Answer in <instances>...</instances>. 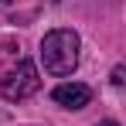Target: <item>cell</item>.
<instances>
[{"label":"cell","mask_w":126,"mask_h":126,"mask_svg":"<svg viewBox=\"0 0 126 126\" xmlns=\"http://www.w3.org/2000/svg\"><path fill=\"white\" fill-rule=\"evenodd\" d=\"M79 34L68 31V27H58V31H48L41 41V62H44V72L48 75H72L75 65H79Z\"/></svg>","instance_id":"cell-1"},{"label":"cell","mask_w":126,"mask_h":126,"mask_svg":"<svg viewBox=\"0 0 126 126\" xmlns=\"http://www.w3.org/2000/svg\"><path fill=\"white\" fill-rule=\"evenodd\" d=\"M41 89L38 79V65L34 62H17V68H10L3 79H0V99H27Z\"/></svg>","instance_id":"cell-2"},{"label":"cell","mask_w":126,"mask_h":126,"mask_svg":"<svg viewBox=\"0 0 126 126\" xmlns=\"http://www.w3.org/2000/svg\"><path fill=\"white\" fill-rule=\"evenodd\" d=\"M51 99L58 106H65V109H85L92 102V89L82 85V82H62V85H55Z\"/></svg>","instance_id":"cell-3"},{"label":"cell","mask_w":126,"mask_h":126,"mask_svg":"<svg viewBox=\"0 0 126 126\" xmlns=\"http://www.w3.org/2000/svg\"><path fill=\"white\" fill-rule=\"evenodd\" d=\"M123 75H126L123 65H116V68H112V85H123Z\"/></svg>","instance_id":"cell-4"},{"label":"cell","mask_w":126,"mask_h":126,"mask_svg":"<svg viewBox=\"0 0 126 126\" xmlns=\"http://www.w3.org/2000/svg\"><path fill=\"white\" fill-rule=\"evenodd\" d=\"M95 126H119V123H112V119H106V123H95Z\"/></svg>","instance_id":"cell-5"}]
</instances>
